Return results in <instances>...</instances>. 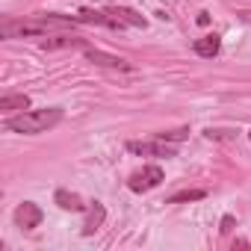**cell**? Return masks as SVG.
Masks as SVG:
<instances>
[{"mask_svg":"<svg viewBox=\"0 0 251 251\" xmlns=\"http://www.w3.org/2000/svg\"><path fill=\"white\" fill-rule=\"evenodd\" d=\"M62 121V109L59 106H45V109H27L21 115H12L6 118V130L12 133H24V136H36V133H45L50 130L53 124Z\"/></svg>","mask_w":251,"mask_h":251,"instance_id":"6da1fadb","label":"cell"},{"mask_svg":"<svg viewBox=\"0 0 251 251\" xmlns=\"http://www.w3.org/2000/svg\"><path fill=\"white\" fill-rule=\"evenodd\" d=\"M127 151L130 154H136V157H177V148H175V142H166V139H133V142H127Z\"/></svg>","mask_w":251,"mask_h":251,"instance_id":"7a4b0ae2","label":"cell"},{"mask_svg":"<svg viewBox=\"0 0 251 251\" xmlns=\"http://www.w3.org/2000/svg\"><path fill=\"white\" fill-rule=\"evenodd\" d=\"M48 27L33 15V18H21V21H3L0 24V36L3 39H24V36H45Z\"/></svg>","mask_w":251,"mask_h":251,"instance_id":"3957f363","label":"cell"},{"mask_svg":"<svg viewBox=\"0 0 251 251\" xmlns=\"http://www.w3.org/2000/svg\"><path fill=\"white\" fill-rule=\"evenodd\" d=\"M163 183V169L160 166H145L142 172H133L130 177H127V186L133 189V192H148V189H154V186H160Z\"/></svg>","mask_w":251,"mask_h":251,"instance_id":"277c9868","label":"cell"},{"mask_svg":"<svg viewBox=\"0 0 251 251\" xmlns=\"http://www.w3.org/2000/svg\"><path fill=\"white\" fill-rule=\"evenodd\" d=\"M15 225L24 227V230L39 227V225H42V210H39V204H33V201L18 204V210H15Z\"/></svg>","mask_w":251,"mask_h":251,"instance_id":"5b68a950","label":"cell"},{"mask_svg":"<svg viewBox=\"0 0 251 251\" xmlns=\"http://www.w3.org/2000/svg\"><path fill=\"white\" fill-rule=\"evenodd\" d=\"M86 59L92 65H100V68H118V71H127L130 68L121 56H112V53H103V50H95V48H86Z\"/></svg>","mask_w":251,"mask_h":251,"instance_id":"8992f818","label":"cell"},{"mask_svg":"<svg viewBox=\"0 0 251 251\" xmlns=\"http://www.w3.org/2000/svg\"><path fill=\"white\" fill-rule=\"evenodd\" d=\"M103 216H106V213H103V204H98V201H92V204H89V210H86V222H83V233H86V236H92V233H95V230H98V227L103 225Z\"/></svg>","mask_w":251,"mask_h":251,"instance_id":"52a82bcc","label":"cell"},{"mask_svg":"<svg viewBox=\"0 0 251 251\" xmlns=\"http://www.w3.org/2000/svg\"><path fill=\"white\" fill-rule=\"evenodd\" d=\"M219 48H222V39H219L216 33H213V36H204V39H198V42L192 45V50H195L198 56H216Z\"/></svg>","mask_w":251,"mask_h":251,"instance_id":"ba28073f","label":"cell"},{"mask_svg":"<svg viewBox=\"0 0 251 251\" xmlns=\"http://www.w3.org/2000/svg\"><path fill=\"white\" fill-rule=\"evenodd\" d=\"M53 201L62 207V210H74V213H80V210H86V204L80 201V195H74V192H68V189H56V195H53Z\"/></svg>","mask_w":251,"mask_h":251,"instance_id":"9c48e42d","label":"cell"},{"mask_svg":"<svg viewBox=\"0 0 251 251\" xmlns=\"http://www.w3.org/2000/svg\"><path fill=\"white\" fill-rule=\"evenodd\" d=\"M42 48H45V50H59V48H86V42H83V39H77V36H56V39H45V42H42Z\"/></svg>","mask_w":251,"mask_h":251,"instance_id":"30bf717a","label":"cell"},{"mask_svg":"<svg viewBox=\"0 0 251 251\" xmlns=\"http://www.w3.org/2000/svg\"><path fill=\"white\" fill-rule=\"evenodd\" d=\"M0 109L3 112H15V109H30V98L27 95H3L0 98Z\"/></svg>","mask_w":251,"mask_h":251,"instance_id":"8fae6325","label":"cell"},{"mask_svg":"<svg viewBox=\"0 0 251 251\" xmlns=\"http://www.w3.org/2000/svg\"><path fill=\"white\" fill-rule=\"evenodd\" d=\"M207 192L204 189H183V192H175L172 198H169V204H183V201H201Z\"/></svg>","mask_w":251,"mask_h":251,"instance_id":"7c38bea8","label":"cell"},{"mask_svg":"<svg viewBox=\"0 0 251 251\" xmlns=\"http://www.w3.org/2000/svg\"><path fill=\"white\" fill-rule=\"evenodd\" d=\"M189 136V127H177V130H163V133H157V139H166V142H180V139H186Z\"/></svg>","mask_w":251,"mask_h":251,"instance_id":"4fadbf2b","label":"cell"},{"mask_svg":"<svg viewBox=\"0 0 251 251\" xmlns=\"http://www.w3.org/2000/svg\"><path fill=\"white\" fill-rule=\"evenodd\" d=\"M204 136H207V139H233V130H213V127H210Z\"/></svg>","mask_w":251,"mask_h":251,"instance_id":"5bb4252c","label":"cell"},{"mask_svg":"<svg viewBox=\"0 0 251 251\" xmlns=\"http://www.w3.org/2000/svg\"><path fill=\"white\" fill-rule=\"evenodd\" d=\"M230 227H233V216H225L222 219V233H230Z\"/></svg>","mask_w":251,"mask_h":251,"instance_id":"9a60e30c","label":"cell"},{"mask_svg":"<svg viewBox=\"0 0 251 251\" xmlns=\"http://www.w3.org/2000/svg\"><path fill=\"white\" fill-rule=\"evenodd\" d=\"M236 15H239V18H242L245 24H251V12H248V9H242V12H236Z\"/></svg>","mask_w":251,"mask_h":251,"instance_id":"2e32d148","label":"cell"},{"mask_svg":"<svg viewBox=\"0 0 251 251\" xmlns=\"http://www.w3.org/2000/svg\"><path fill=\"white\" fill-rule=\"evenodd\" d=\"M248 139H251V133H248Z\"/></svg>","mask_w":251,"mask_h":251,"instance_id":"e0dca14e","label":"cell"}]
</instances>
